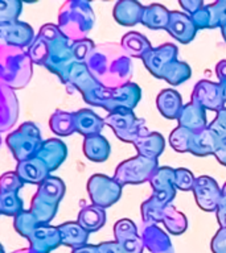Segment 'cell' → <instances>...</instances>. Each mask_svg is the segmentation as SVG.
I'll return each mask as SVG.
<instances>
[{
	"mask_svg": "<svg viewBox=\"0 0 226 253\" xmlns=\"http://www.w3.org/2000/svg\"><path fill=\"white\" fill-rule=\"evenodd\" d=\"M27 53L32 62L47 67L62 82L71 65L75 63L73 57V41L66 39L59 32L58 27L53 24H45L40 29Z\"/></svg>",
	"mask_w": 226,
	"mask_h": 253,
	"instance_id": "obj_1",
	"label": "cell"
},
{
	"mask_svg": "<svg viewBox=\"0 0 226 253\" xmlns=\"http://www.w3.org/2000/svg\"><path fill=\"white\" fill-rule=\"evenodd\" d=\"M90 74L106 88H118L130 83L132 75L131 58L119 43L106 42L95 45L85 61Z\"/></svg>",
	"mask_w": 226,
	"mask_h": 253,
	"instance_id": "obj_2",
	"label": "cell"
},
{
	"mask_svg": "<svg viewBox=\"0 0 226 253\" xmlns=\"http://www.w3.org/2000/svg\"><path fill=\"white\" fill-rule=\"evenodd\" d=\"M33 62L27 50L0 45V83L12 90L23 88L29 83Z\"/></svg>",
	"mask_w": 226,
	"mask_h": 253,
	"instance_id": "obj_3",
	"label": "cell"
},
{
	"mask_svg": "<svg viewBox=\"0 0 226 253\" xmlns=\"http://www.w3.org/2000/svg\"><path fill=\"white\" fill-rule=\"evenodd\" d=\"M95 16L90 3L71 0L63 4L58 13V29L66 39L75 42L86 40L94 27Z\"/></svg>",
	"mask_w": 226,
	"mask_h": 253,
	"instance_id": "obj_4",
	"label": "cell"
},
{
	"mask_svg": "<svg viewBox=\"0 0 226 253\" xmlns=\"http://www.w3.org/2000/svg\"><path fill=\"white\" fill-rule=\"evenodd\" d=\"M13 225L21 236L29 240L31 249L35 253H49L61 245L58 227L40 224L31 211H23L16 215Z\"/></svg>",
	"mask_w": 226,
	"mask_h": 253,
	"instance_id": "obj_5",
	"label": "cell"
},
{
	"mask_svg": "<svg viewBox=\"0 0 226 253\" xmlns=\"http://www.w3.org/2000/svg\"><path fill=\"white\" fill-rule=\"evenodd\" d=\"M65 195V183L57 177H48L39 185L32 199L31 211L40 224H49L58 210L59 202Z\"/></svg>",
	"mask_w": 226,
	"mask_h": 253,
	"instance_id": "obj_6",
	"label": "cell"
},
{
	"mask_svg": "<svg viewBox=\"0 0 226 253\" xmlns=\"http://www.w3.org/2000/svg\"><path fill=\"white\" fill-rule=\"evenodd\" d=\"M43 137L35 123H23L7 137V144L13 157L19 162L36 157L43 145Z\"/></svg>",
	"mask_w": 226,
	"mask_h": 253,
	"instance_id": "obj_7",
	"label": "cell"
},
{
	"mask_svg": "<svg viewBox=\"0 0 226 253\" xmlns=\"http://www.w3.org/2000/svg\"><path fill=\"white\" fill-rule=\"evenodd\" d=\"M158 168V160L143 157L138 154L135 157L120 162L116 166L113 178L122 187L126 185H139L143 182L150 181Z\"/></svg>",
	"mask_w": 226,
	"mask_h": 253,
	"instance_id": "obj_8",
	"label": "cell"
},
{
	"mask_svg": "<svg viewBox=\"0 0 226 253\" xmlns=\"http://www.w3.org/2000/svg\"><path fill=\"white\" fill-rule=\"evenodd\" d=\"M103 120L114 130L115 136L124 142L134 144L139 137L148 133L144 120L136 118L132 110H116L110 112Z\"/></svg>",
	"mask_w": 226,
	"mask_h": 253,
	"instance_id": "obj_9",
	"label": "cell"
},
{
	"mask_svg": "<svg viewBox=\"0 0 226 253\" xmlns=\"http://www.w3.org/2000/svg\"><path fill=\"white\" fill-rule=\"evenodd\" d=\"M123 187L105 174H94L87 181V193L93 205L106 210L111 207L122 197Z\"/></svg>",
	"mask_w": 226,
	"mask_h": 253,
	"instance_id": "obj_10",
	"label": "cell"
},
{
	"mask_svg": "<svg viewBox=\"0 0 226 253\" xmlns=\"http://www.w3.org/2000/svg\"><path fill=\"white\" fill-rule=\"evenodd\" d=\"M193 194L196 203L202 211L206 212H216L217 206L221 199V189L216 181L212 177L208 175H201L196 178L193 186Z\"/></svg>",
	"mask_w": 226,
	"mask_h": 253,
	"instance_id": "obj_11",
	"label": "cell"
},
{
	"mask_svg": "<svg viewBox=\"0 0 226 253\" xmlns=\"http://www.w3.org/2000/svg\"><path fill=\"white\" fill-rule=\"evenodd\" d=\"M142 99V88L136 83H127L118 88H110V94L105 104V110L114 112L116 110H132Z\"/></svg>",
	"mask_w": 226,
	"mask_h": 253,
	"instance_id": "obj_12",
	"label": "cell"
},
{
	"mask_svg": "<svg viewBox=\"0 0 226 253\" xmlns=\"http://www.w3.org/2000/svg\"><path fill=\"white\" fill-rule=\"evenodd\" d=\"M177 59V46L173 43H164L152 47L142 58L144 66L156 78H163V73L170 63Z\"/></svg>",
	"mask_w": 226,
	"mask_h": 253,
	"instance_id": "obj_13",
	"label": "cell"
},
{
	"mask_svg": "<svg viewBox=\"0 0 226 253\" xmlns=\"http://www.w3.org/2000/svg\"><path fill=\"white\" fill-rule=\"evenodd\" d=\"M192 102L197 103L202 108L210 111H221L225 107V99L222 95L220 83L210 81H200L192 92Z\"/></svg>",
	"mask_w": 226,
	"mask_h": 253,
	"instance_id": "obj_14",
	"label": "cell"
},
{
	"mask_svg": "<svg viewBox=\"0 0 226 253\" xmlns=\"http://www.w3.org/2000/svg\"><path fill=\"white\" fill-rule=\"evenodd\" d=\"M35 40V33L29 24L15 21L0 25V45L24 49L29 47Z\"/></svg>",
	"mask_w": 226,
	"mask_h": 253,
	"instance_id": "obj_15",
	"label": "cell"
},
{
	"mask_svg": "<svg viewBox=\"0 0 226 253\" xmlns=\"http://www.w3.org/2000/svg\"><path fill=\"white\" fill-rule=\"evenodd\" d=\"M115 241L123 248L124 253H143L144 245L138 228L130 219H120L114 225Z\"/></svg>",
	"mask_w": 226,
	"mask_h": 253,
	"instance_id": "obj_16",
	"label": "cell"
},
{
	"mask_svg": "<svg viewBox=\"0 0 226 253\" xmlns=\"http://www.w3.org/2000/svg\"><path fill=\"white\" fill-rule=\"evenodd\" d=\"M176 41L181 43L192 42L197 33V28L188 13L178 11H170V23L166 29Z\"/></svg>",
	"mask_w": 226,
	"mask_h": 253,
	"instance_id": "obj_17",
	"label": "cell"
},
{
	"mask_svg": "<svg viewBox=\"0 0 226 253\" xmlns=\"http://www.w3.org/2000/svg\"><path fill=\"white\" fill-rule=\"evenodd\" d=\"M19 118V102L9 87L0 83V132L11 129Z\"/></svg>",
	"mask_w": 226,
	"mask_h": 253,
	"instance_id": "obj_18",
	"label": "cell"
},
{
	"mask_svg": "<svg viewBox=\"0 0 226 253\" xmlns=\"http://www.w3.org/2000/svg\"><path fill=\"white\" fill-rule=\"evenodd\" d=\"M63 83L67 87H73V90L79 91L82 96L89 94L95 87L99 86V83L90 74L87 66L82 62H75L71 65L66 74V78L63 79Z\"/></svg>",
	"mask_w": 226,
	"mask_h": 253,
	"instance_id": "obj_19",
	"label": "cell"
},
{
	"mask_svg": "<svg viewBox=\"0 0 226 253\" xmlns=\"http://www.w3.org/2000/svg\"><path fill=\"white\" fill-rule=\"evenodd\" d=\"M66 156V145L59 138H49V140H44L36 157H39L52 173L53 170L58 169L62 165Z\"/></svg>",
	"mask_w": 226,
	"mask_h": 253,
	"instance_id": "obj_20",
	"label": "cell"
},
{
	"mask_svg": "<svg viewBox=\"0 0 226 253\" xmlns=\"http://www.w3.org/2000/svg\"><path fill=\"white\" fill-rule=\"evenodd\" d=\"M140 237L144 248L151 253H174L170 236L156 224L144 225Z\"/></svg>",
	"mask_w": 226,
	"mask_h": 253,
	"instance_id": "obj_21",
	"label": "cell"
},
{
	"mask_svg": "<svg viewBox=\"0 0 226 253\" xmlns=\"http://www.w3.org/2000/svg\"><path fill=\"white\" fill-rule=\"evenodd\" d=\"M178 126L190 130L192 133L201 132L206 128V110L200 104L190 100L188 104L182 106V110L177 118Z\"/></svg>",
	"mask_w": 226,
	"mask_h": 253,
	"instance_id": "obj_22",
	"label": "cell"
},
{
	"mask_svg": "<svg viewBox=\"0 0 226 253\" xmlns=\"http://www.w3.org/2000/svg\"><path fill=\"white\" fill-rule=\"evenodd\" d=\"M218 146V136L209 126L205 129L192 134L189 140L188 152L196 157L214 156Z\"/></svg>",
	"mask_w": 226,
	"mask_h": 253,
	"instance_id": "obj_23",
	"label": "cell"
},
{
	"mask_svg": "<svg viewBox=\"0 0 226 253\" xmlns=\"http://www.w3.org/2000/svg\"><path fill=\"white\" fill-rule=\"evenodd\" d=\"M16 174L24 183H33V185H41L48 177H51V171L48 166L39 157L19 162L16 166Z\"/></svg>",
	"mask_w": 226,
	"mask_h": 253,
	"instance_id": "obj_24",
	"label": "cell"
},
{
	"mask_svg": "<svg viewBox=\"0 0 226 253\" xmlns=\"http://www.w3.org/2000/svg\"><path fill=\"white\" fill-rule=\"evenodd\" d=\"M73 120L75 132L82 134L83 137L101 134L105 126V120L89 108H82L77 112H73Z\"/></svg>",
	"mask_w": 226,
	"mask_h": 253,
	"instance_id": "obj_25",
	"label": "cell"
},
{
	"mask_svg": "<svg viewBox=\"0 0 226 253\" xmlns=\"http://www.w3.org/2000/svg\"><path fill=\"white\" fill-rule=\"evenodd\" d=\"M144 12V5L135 0H122L115 4L114 15L115 21L124 27H134L142 23V16Z\"/></svg>",
	"mask_w": 226,
	"mask_h": 253,
	"instance_id": "obj_26",
	"label": "cell"
},
{
	"mask_svg": "<svg viewBox=\"0 0 226 253\" xmlns=\"http://www.w3.org/2000/svg\"><path fill=\"white\" fill-rule=\"evenodd\" d=\"M159 112L167 119H177L182 110V99L173 88H166L159 92L156 98Z\"/></svg>",
	"mask_w": 226,
	"mask_h": 253,
	"instance_id": "obj_27",
	"label": "cell"
},
{
	"mask_svg": "<svg viewBox=\"0 0 226 253\" xmlns=\"http://www.w3.org/2000/svg\"><path fill=\"white\" fill-rule=\"evenodd\" d=\"M132 145L135 146L139 156L158 160L159 156L164 152L166 141L159 132H152L139 137Z\"/></svg>",
	"mask_w": 226,
	"mask_h": 253,
	"instance_id": "obj_28",
	"label": "cell"
},
{
	"mask_svg": "<svg viewBox=\"0 0 226 253\" xmlns=\"http://www.w3.org/2000/svg\"><path fill=\"white\" fill-rule=\"evenodd\" d=\"M61 235V244L67 245L73 249L81 248L87 244L89 232L78 224V221H66L58 225Z\"/></svg>",
	"mask_w": 226,
	"mask_h": 253,
	"instance_id": "obj_29",
	"label": "cell"
},
{
	"mask_svg": "<svg viewBox=\"0 0 226 253\" xmlns=\"http://www.w3.org/2000/svg\"><path fill=\"white\" fill-rule=\"evenodd\" d=\"M111 146L102 134L89 136L83 140V154L90 161L103 162L110 157Z\"/></svg>",
	"mask_w": 226,
	"mask_h": 253,
	"instance_id": "obj_30",
	"label": "cell"
},
{
	"mask_svg": "<svg viewBox=\"0 0 226 253\" xmlns=\"http://www.w3.org/2000/svg\"><path fill=\"white\" fill-rule=\"evenodd\" d=\"M120 46L128 57L143 58L152 49V45L148 40L139 32H128L122 37Z\"/></svg>",
	"mask_w": 226,
	"mask_h": 253,
	"instance_id": "obj_31",
	"label": "cell"
},
{
	"mask_svg": "<svg viewBox=\"0 0 226 253\" xmlns=\"http://www.w3.org/2000/svg\"><path fill=\"white\" fill-rule=\"evenodd\" d=\"M78 224L87 232H97L106 223V211L98 206H85L78 213Z\"/></svg>",
	"mask_w": 226,
	"mask_h": 253,
	"instance_id": "obj_32",
	"label": "cell"
},
{
	"mask_svg": "<svg viewBox=\"0 0 226 253\" xmlns=\"http://www.w3.org/2000/svg\"><path fill=\"white\" fill-rule=\"evenodd\" d=\"M170 11H168L162 4H150L144 7L142 16V24L150 29H164L166 31L170 23Z\"/></svg>",
	"mask_w": 226,
	"mask_h": 253,
	"instance_id": "obj_33",
	"label": "cell"
},
{
	"mask_svg": "<svg viewBox=\"0 0 226 253\" xmlns=\"http://www.w3.org/2000/svg\"><path fill=\"white\" fill-rule=\"evenodd\" d=\"M162 223L170 235H181L186 231L188 220L182 212L177 211L173 206H167L163 211Z\"/></svg>",
	"mask_w": 226,
	"mask_h": 253,
	"instance_id": "obj_34",
	"label": "cell"
},
{
	"mask_svg": "<svg viewBox=\"0 0 226 253\" xmlns=\"http://www.w3.org/2000/svg\"><path fill=\"white\" fill-rule=\"evenodd\" d=\"M52 132L57 136H70L75 132L73 114L62 110H56L49 120Z\"/></svg>",
	"mask_w": 226,
	"mask_h": 253,
	"instance_id": "obj_35",
	"label": "cell"
},
{
	"mask_svg": "<svg viewBox=\"0 0 226 253\" xmlns=\"http://www.w3.org/2000/svg\"><path fill=\"white\" fill-rule=\"evenodd\" d=\"M190 75H192V69L189 65L176 59L164 70L162 79L167 81L172 86H178V84L186 82L190 78Z\"/></svg>",
	"mask_w": 226,
	"mask_h": 253,
	"instance_id": "obj_36",
	"label": "cell"
},
{
	"mask_svg": "<svg viewBox=\"0 0 226 253\" xmlns=\"http://www.w3.org/2000/svg\"><path fill=\"white\" fill-rule=\"evenodd\" d=\"M23 211V201L19 197V193L0 194V213L7 216H16Z\"/></svg>",
	"mask_w": 226,
	"mask_h": 253,
	"instance_id": "obj_37",
	"label": "cell"
},
{
	"mask_svg": "<svg viewBox=\"0 0 226 253\" xmlns=\"http://www.w3.org/2000/svg\"><path fill=\"white\" fill-rule=\"evenodd\" d=\"M174 169L168 168V166H163V168H158V170L155 171L154 175L151 177L150 182L151 187L154 191L156 190H164L174 187ZM176 189V187H174Z\"/></svg>",
	"mask_w": 226,
	"mask_h": 253,
	"instance_id": "obj_38",
	"label": "cell"
},
{
	"mask_svg": "<svg viewBox=\"0 0 226 253\" xmlns=\"http://www.w3.org/2000/svg\"><path fill=\"white\" fill-rule=\"evenodd\" d=\"M23 4L17 0H0V25L19 21Z\"/></svg>",
	"mask_w": 226,
	"mask_h": 253,
	"instance_id": "obj_39",
	"label": "cell"
},
{
	"mask_svg": "<svg viewBox=\"0 0 226 253\" xmlns=\"http://www.w3.org/2000/svg\"><path fill=\"white\" fill-rule=\"evenodd\" d=\"M205 7L209 15V29L224 27L226 24V0H218Z\"/></svg>",
	"mask_w": 226,
	"mask_h": 253,
	"instance_id": "obj_40",
	"label": "cell"
},
{
	"mask_svg": "<svg viewBox=\"0 0 226 253\" xmlns=\"http://www.w3.org/2000/svg\"><path fill=\"white\" fill-rule=\"evenodd\" d=\"M163 211L164 209L159 207L151 201L150 198L144 201L140 206V212H142L143 224L144 225H154L158 223H162Z\"/></svg>",
	"mask_w": 226,
	"mask_h": 253,
	"instance_id": "obj_41",
	"label": "cell"
},
{
	"mask_svg": "<svg viewBox=\"0 0 226 253\" xmlns=\"http://www.w3.org/2000/svg\"><path fill=\"white\" fill-rule=\"evenodd\" d=\"M192 132L182 126L174 128L170 134V144L176 152L180 153H186L189 148V140L192 137Z\"/></svg>",
	"mask_w": 226,
	"mask_h": 253,
	"instance_id": "obj_42",
	"label": "cell"
},
{
	"mask_svg": "<svg viewBox=\"0 0 226 253\" xmlns=\"http://www.w3.org/2000/svg\"><path fill=\"white\" fill-rule=\"evenodd\" d=\"M194 182H196V178H194L193 173L190 170L185 169V168L174 169L173 185L176 190H181V191L193 190Z\"/></svg>",
	"mask_w": 226,
	"mask_h": 253,
	"instance_id": "obj_43",
	"label": "cell"
},
{
	"mask_svg": "<svg viewBox=\"0 0 226 253\" xmlns=\"http://www.w3.org/2000/svg\"><path fill=\"white\" fill-rule=\"evenodd\" d=\"M209 126L218 136V146L217 150H216V154H214V157L217 158V161L220 162L221 165L226 166V128L220 126L216 120H213Z\"/></svg>",
	"mask_w": 226,
	"mask_h": 253,
	"instance_id": "obj_44",
	"label": "cell"
},
{
	"mask_svg": "<svg viewBox=\"0 0 226 253\" xmlns=\"http://www.w3.org/2000/svg\"><path fill=\"white\" fill-rule=\"evenodd\" d=\"M24 182L16 174V171H8L0 177V194L1 193H19Z\"/></svg>",
	"mask_w": 226,
	"mask_h": 253,
	"instance_id": "obj_45",
	"label": "cell"
},
{
	"mask_svg": "<svg viewBox=\"0 0 226 253\" xmlns=\"http://www.w3.org/2000/svg\"><path fill=\"white\" fill-rule=\"evenodd\" d=\"M94 42L87 39L73 42V57H74L75 62L85 63V61L90 54V51L94 49Z\"/></svg>",
	"mask_w": 226,
	"mask_h": 253,
	"instance_id": "obj_46",
	"label": "cell"
},
{
	"mask_svg": "<svg viewBox=\"0 0 226 253\" xmlns=\"http://www.w3.org/2000/svg\"><path fill=\"white\" fill-rule=\"evenodd\" d=\"M174 197H176V189L174 187H170V189H164V190H156L151 195V201L154 202L155 205L162 207V209H166L167 206L170 205V202L173 201Z\"/></svg>",
	"mask_w": 226,
	"mask_h": 253,
	"instance_id": "obj_47",
	"label": "cell"
},
{
	"mask_svg": "<svg viewBox=\"0 0 226 253\" xmlns=\"http://www.w3.org/2000/svg\"><path fill=\"white\" fill-rule=\"evenodd\" d=\"M210 248L213 253H226V228H220L212 239Z\"/></svg>",
	"mask_w": 226,
	"mask_h": 253,
	"instance_id": "obj_48",
	"label": "cell"
},
{
	"mask_svg": "<svg viewBox=\"0 0 226 253\" xmlns=\"http://www.w3.org/2000/svg\"><path fill=\"white\" fill-rule=\"evenodd\" d=\"M216 216H217V221L220 224V228H226V195L222 194L220 203L216 210Z\"/></svg>",
	"mask_w": 226,
	"mask_h": 253,
	"instance_id": "obj_49",
	"label": "cell"
},
{
	"mask_svg": "<svg viewBox=\"0 0 226 253\" xmlns=\"http://www.w3.org/2000/svg\"><path fill=\"white\" fill-rule=\"evenodd\" d=\"M205 4L202 0H181L180 1V7L184 9V11L188 12V15L192 16L194 15L196 12L200 11Z\"/></svg>",
	"mask_w": 226,
	"mask_h": 253,
	"instance_id": "obj_50",
	"label": "cell"
},
{
	"mask_svg": "<svg viewBox=\"0 0 226 253\" xmlns=\"http://www.w3.org/2000/svg\"><path fill=\"white\" fill-rule=\"evenodd\" d=\"M97 247H98L99 253H124L123 248L116 241H105Z\"/></svg>",
	"mask_w": 226,
	"mask_h": 253,
	"instance_id": "obj_51",
	"label": "cell"
},
{
	"mask_svg": "<svg viewBox=\"0 0 226 253\" xmlns=\"http://www.w3.org/2000/svg\"><path fill=\"white\" fill-rule=\"evenodd\" d=\"M216 74H217L220 82L226 81V59H222V61H220L217 63V66H216Z\"/></svg>",
	"mask_w": 226,
	"mask_h": 253,
	"instance_id": "obj_52",
	"label": "cell"
},
{
	"mask_svg": "<svg viewBox=\"0 0 226 253\" xmlns=\"http://www.w3.org/2000/svg\"><path fill=\"white\" fill-rule=\"evenodd\" d=\"M71 253H99V251L97 245L86 244V245H83V247H81V248L73 249V252Z\"/></svg>",
	"mask_w": 226,
	"mask_h": 253,
	"instance_id": "obj_53",
	"label": "cell"
},
{
	"mask_svg": "<svg viewBox=\"0 0 226 253\" xmlns=\"http://www.w3.org/2000/svg\"><path fill=\"white\" fill-rule=\"evenodd\" d=\"M216 122L220 124L221 126H224V128H226V107H224L221 111H218L217 112V116H216V119H214Z\"/></svg>",
	"mask_w": 226,
	"mask_h": 253,
	"instance_id": "obj_54",
	"label": "cell"
},
{
	"mask_svg": "<svg viewBox=\"0 0 226 253\" xmlns=\"http://www.w3.org/2000/svg\"><path fill=\"white\" fill-rule=\"evenodd\" d=\"M218 83H220V86H221L222 95H224V99H225V103H226V81H224V82H218Z\"/></svg>",
	"mask_w": 226,
	"mask_h": 253,
	"instance_id": "obj_55",
	"label": "cell"
},
{
	"mask_svg": "<svg viewBox=\"0 0 226 253\" xmlns=\"http://www.w3.org/2000/svg\"><path fill=\"white\" fill-rule=\"evenodd\" d=\"M13 253H35V252H33L31 248H27V249H21V251H16V252Z\"/></svg>",
	"mask_w": 226,
	"mask_h": 253,
	"instance_id": "obj_56",
	"label": "cell"
},
{
	"mask_svg": "<svg viewBox=\"0 0 226 253\" xmlns=\"http://www.w3.org/2000/svg\"><path fill=\"white\" fill-rule=\"evenodd\" d=\"M221 32H222V37H224V40L226 41V24L221 28Z\"/></svg>",
	"mask_w": 226,
	"mask_h": 253,
	"instance_id": "obj_57",
	"label": "cell"
},
{
	"mask_svg": "<svg viewBox=\"0 0 226 253\" xmlns=\"http://www.w3.org/2000/svg\"><path fill=\"white\" fill-rule=\"evenodd\" d=\"M0 253H4V251H3V248H1V245H0Z\"/></svg>",
	"mask_w": 226,
	"mask_h": 253,
	"instance_id": "obj_58",
	"label": "cell"
},
{
	"mask_svg": "<svg viewBox=\"0 0 226 253\" xmlns=\"http://www.w3.org/2000/svg\"><path fill=\"white\" fill-rule=\"evenodd\" d=\"M0 145H1V137H0Z\"/></svg>",
	"mask_w": 226,
	"mask_h": 253,
	"instance_id": "obj_59",
	"label": "cell"
}]
</instances>
